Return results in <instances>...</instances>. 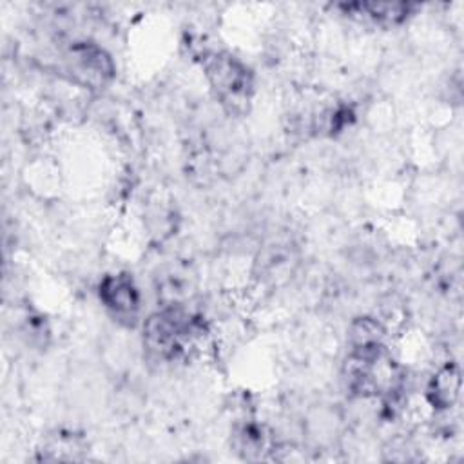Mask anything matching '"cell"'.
Masks as SVG:
<instances>
[{
  "label": "cell",
  "mask_w": 464,
  "mask_h": 464,
  "mask_svg": "<svg viewBox=\"0 0 464 464\" xmlns=\"http://www.w3.org/2000/svg\"><path fill=\"white\" fill-rule=\"evenodd\" d=\"M38 451L40 460H82L85 444L72 433H56L49 437Z\"/></svg>",
  "instance_id": "9"
},
{
  "label": "cell",
  "mask_w": 464,
  "mask_h": 464,
  "mask_svg": "<svg viewBox=\"0 0 464 464\" xmlns=\"http://www.w3.org/2000/svg\"><path fill=\"white\" fill-rule=\"evenodd\" d=\"M65 74L83 89H105L114 74L116 65L111 54L94 42H72L62 56Z\"/></svg>",
  "instance_id": "4"
},
{
  "label": "cell",
  "mask_w": 464,
  "mask_h": 464,
  "mask_svg": "<svg viewBox=\"0 0 464 464\" xmlns=\"http://www.w3.org/2000/svg\"><path fill=\"white\" fill-rule=\"evenodd\" d=\"M98 297L114 321L134 326L141 308V295L130 274H107L98 285Z\"/></svg>",
  "instance_id": "5"
},
{
  "label": "cell",
  "mask_w": 464,
  "mask_h": 464,
  "mask_svg": "<svg viewBox=\"0 0 464 464\" xmlns=\"http://www.w3.org/2000/svg\"><path fill=\"white\" fill-rule=\"evenodd\" d=\"M415 7L417 5L410 2H352L341 5L350 18L384 29L404 24L413 14Z\"/></svg>",
  "instance_id": "6"
},
{
  "label": "cell",
  "mask_w": 464,
  "mask_h": 464,
  "mask_svg": "<svg viewBox=\"0 0 464 464\" xmlns=\"http://www.w3.org/2000/svg\"><path fill=\"white\" fill-rule=\"evenodd\" d=\"M460 393V372L459 366L448 362L440 366L426 386V401L433 410H450L457 402Z\"/></svg>",
  "instance_id": "7"
},
{
  "label": "cell",
  "mask_w": 464,
  "mask_h": 464,
  "mask_svg": "<svg viewBox=\"0 0 464 464\" xmlns=\"http://www.w3.org/2000/svg\"><path fill=\"white\" fill-rule=\"evenodd\" d=\"M199 63L221 109L230 116L246 114L256 92L252 69L228 51H205Z\"/></svg>",
  "instance_id": "3"
},
{
  "label": "cell",
  "mask_w": 464,
  "mask_h": 464,
  "mask_svg": "<svg viewBox=\"0 0 464 464\" xmlns=\"http://www.w3.org/2000/svg\"><path fill=\"white\" fill-rule=\"evenodd\" d=\"M346 390L359 399L393 402L404 386V370L395 361L384 341L350 344L343 362Z\"/></svg>",
  "instance_id": "2"
},
{
  "label": "cell",
  "mask_w": 464,
  "mask_h": 464,
  "mask_svg": "<svg viewBox=\"0 0 464 464\" xmlns=\"http://www.w3.org/2000/svg\"><path fill=\"white\" fill-rule=\"evenodd\" d=\"M207 339V321L185 304H163L143 323V348L160 362H187Z\"/></svg>",
  "instance_id": "1"
},
{
  "label": "cell",
  "mask_w": 464,
  "mask_h": 464,
  "mask_svg": "<svg viewBox=\"0 0 464 464\" xmlns=\"http://www.w3.org/2000/svg\"><path fill=\"white\" fill-rule=\"evenodd\" d=\"M236 451L248 460L265 459L268 451H272V439L268 431L259 424H245L234 435Z\"/></svg>",
  "instance_id": "8"
}]
</instances>
